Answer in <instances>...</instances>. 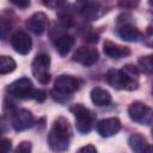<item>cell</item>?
<instances>
[{
  "label": "cell",
  "instance_id": "1",
  "mask_svg": "<svg viewBox=\"0 0 153 153\" xmlns=\"http://www.w3.org/2000/svg\"><path fill=\"white\" fill-rule=\"evenodd\" d=\"M72 137V128L65 117H59L54 121L49 134H48V143L53 151L63 152L68 148L69 141Z\"/></svg>",
  "mask_w": 153,
  "mask_h": 153
},
{
  "label": "cell",
  "instance_id": "2",
  "mask_svg": "<svg viewBox=\"0 0 153 153\" xmlns=\"http://www.w3.org/2000/svg\"><path fill=\"white\" fill-rule=\"evenodd\" d=\"M105 79L108 84L116 88V90H127V91H133L136 90L139 86V81L135 76H131L127 74L122 69H110L108 71Z\"/></svg>",
  "mask_w": 153,
  "mask_h": 153
},
{
  "label": "cell",
  "instance_id": "3",
  "mask_svg": "<svg viewBox=\"0 0 153 153\" xmlns=\"http://www.w3.org/2000/svg\"><path fill=\"white\" fill-rule=\"evenodd\" d=\"M71 112L75 117V127L79 133H90L94 126V115L82 104H75L71 108Z\"/></svg>",
  "mask_w": 153,
  "mask_h": 153
},
{
  "label": "cell",
  "instance_id": "4",
  "mask_svg": "<svg viewBox=\"0 0 153 153\" xmlns=\"http://www.w3.org/2000/svg\"><path fill=\"white\" fill-rule=\"evenodd\" d=\"M49 66H50V57L48 54H44V53L38 54L32 61V65H31L32 74L41 84H48L50 80Z\"/></svg>",
  "mask_w": 153,
  "mask_h": 153
},
{
  "label": "cell",
  "instance_id": "5",
  "mask_svg": "<svg viewBox=\"0 0 153 153\" xmlns=\"http://www.w3.org/2000/svg\"><path fill=\"white\" fill-rule=\"evenodd\" d=\"M7 92L12 97H16L19 99H29V98H32L35 88H33L32 81L29 78H20L8 85Z\"/></svg>",
  "mask_w": 153,
  "mask_h": 153
},
{
  "label": "cell",
  "instance_id": "6",
  "mask_svg": "<svg viewBox=\"0 0 153 153\" xmlns=\"http://www.w3.org/2000/svg\"><path fill=\"white\" fill-rule=\"evenodd\" d=\"M128 115L131 121L140 124H151L152 122V109L142 102H134L128 108Z\"/></svg>",
  "mask_w": 153,
  "mask_h": 153
},
{
  "label": "cell",
  "instance_id": "7",
  "mask_svg": "<svg viewBox=\"0 0 153 153\" xmlns=\"http://www.w3.org/2000/svg\"><path fill=\"white\" fill-rule=\"evenodd\" d=\"M80 84L81 81L78 78L62 74L57 76L54 82V92H57L59 94H62V96H69L79 90Z\"/></svg>",
  "mask_w": 153,
  "mask_h": 153
},
{
  "label": "cell",
  "instance_id": "8",
  "mask_svg": "<svg viewBox=\"0 0 153 153\" xmlns=\"http://www.w3.org/2000/svg\"><path fill=\"white\" fill-rule=\"evenodd\" d=\"M35 123V117L31 111L26 109H19L16 110L12 114L11 117V124L14 130L17 131H23L29 128H31Z\"/></svg>",
  "mask_w": 153,
  "mask_h": 153
},
{
  "label": "cell",
  "instance_id": "9",
  "mask_svg": "<svg viewBox=\"0 0 153 153\" xmlns=\"http://www.w3.org/2000/svg\"><path fill=\"white\" fill-rule=\"evenodd\" d=\"M98 50L93 47H80L73 54V60L82 66H92L98 61Z\"/></svg>",
  "mask_w": 153,
  "mask_h": 153
},
{
  "label": "cell",
  "instance_id": "10",
  "mask_svg": "<svg viewBox=\"0 0 153 153\" xmlns=\"http://www.w3.org/2000/svg\"><path fill=\"white\" fill-rule=\"evenodd\" d=\"M11 45L18 54L26 55L31 50L32 41L25 31L18 30L11 36Z\"/></svg>",
  "mask_w": 153,
  "mask_h": 153
},
{
  "label": "cell",
  "instance_id": "11",
  "mask_svg": "<svg viewBox=\"0 0 153 153\" xmlns=\"http://www.w3.org/2000/svg\"><path fill=\"white\" fill-rule=\"evenodd\" d=\"M121 122L116 117H109L100 120L97 123V131L103 137H110L121 130Z\"/></svg>",
  "mask_w": 153,
  "mask_h": 153
},
{
  "label": "cell",
  "instance_id": "12",
  "mask_svg": "<svg viewBox=\"0 0 153 153\" xmlns=\"http://www.w3.org/2000/svg\"><path fill=\"white\" fill-rule=\"evenodd\" d=\"M48 17L45 13L43 12H36L33 13L25 23L26 27L29 29V31H31L35 35H42L48 26Z\"/></svg>",
  "mask_w": 153,
  "mask_h": 153
},
{
  "label": "cell",
  "instance_id": "13",
  "mask_svg": "<svg viewBox=\"0 0 153 153\" xmlns=\"http://www.w3.org/2000/svg\"><path fill=\"white\" fill-rule=\"evenodd\" d=\"M103 51L106 56L111 59H122L130 54V49L124 45H120L111 41H105L103 43Z\"/></svg>",
  "mask_w": 153,
  "mask_h": 153
},
{
  "label": "cell",
  "instance_id": "14",
  "mask_svg": "<svg viewBox=\"0 0 153 153\" xmlns=\"http://www.w3.org/2000/svg\"><path fill=\"white\" fill-rule=\"evenodd\" d=\"M57 53L62 56L67 55L74 45V37L68 33H60L53 38Z\"/></svg>",
  "mask_w": 153,
  "mask_h": 153
},
{
  "label": "cell",
  "instance_id": "15",
  "mask_svg": "<svg viewBox=\"0 0 153 153\" xmlns=\"http://www.w3.org/2000/svg\"><path fill=\"white\" fill-rule=\"evenodd\" d=\"M117 33L123 41L127 42H137L142 37V33L139 31V29H136L130 24H122L118 27Z\"/></svg>",
  "mask_w": 153,
  "mask_h": 153
},
{
  "label": "cell",
  "instance_id": "16",
  "mask_svg": "<svg viewBox=\"0 0 153 153\" xmlns=\"http://www.w3.org/2000/svg\"><path fill=\"white\" fill-rule=\"evenodd\" d=\"M91 100L93 104H96L97 106H106L111 103V94L109 91L100 88V87H94L91 90L90 93Z\"/></svg>",
  "mask_w": 153,
  "mask_h": 153
},
{
  "label": "cell",
  "instance_id": "17",
  "mask_svg": "<svg viewBox=\"0 0 153 153\" xmlns=\"http://www.w3.org/2000/svg\"><path fill=\"white\" fill-rule=\"evenodd\" d=\"M81 16L87 20H96L102 16V7L97 2H85L80 7Z\"/></svg>",
  "mask_w": 153,
  "mask_h": 153
},
{
  "label": "cell",
  "instance_id": "18",
  "mask_svg": "<svg viewBox=\"0 0 153 153\" xmlns=\"http://www.w3.org/2000/svg\"><path fill=\"white\" fill-rule=\"evenodd\" d=\"M128 143L130 146V148L135 152V153H145V151L148 148L149 143L147 142L146 137L142 136L141 134H133L129 140Z\"/></svg>",
  "mask_w": 153,
  "mask_h": 153
},
{
  "label": "cell",
  "instance_id": "19",
  "mask_svg": "<svg viewBox=\"0 0 153 153\" xmlns=\"http://www.w3.org/2000/svg\"><path fill=\"white\" fill-rule=\"evenodd\" d=\"M17 67L16 61L7 55H0V74H8L12 73Z\"/></svg>",
  "mask_w": 153,
  "mask_h": 153
},
{
  "label": "cell",
  "instance_id": "20",
  "mask_svg": "<svg viewBox=\"0 0 153 153\" xmlns=\"http://www.w3.org/2000/svg\"><path fill=\"white\" fill-rule=\"evenodd\" d=\"M12 19L6 14H0V39H5L12 27Z\"/></svg>",
  "mask_w": 153,
  "mask_h": 153
},
{
  "label": "cell",
  "instance_id": "21",
  "mask_svg": "<svg viewBox=\"0 0 153 153\" xmlns=\"http://www.w3.org/2000/svg\"><path fill=\"white\" fill-rule=\"evenodd\" d=\"M139 67L142 72L151 74L153 71V61H152V56L147 55V56H141L139 59Z\"/></svg>",
  "mask_w": 153,
  "mask_h": 153
},
{
  "label": "cell",
  "instance_id": "22",
  "mask_svg": "<svg viewBox=\"0 0 153 153\" xmlns=\"http://www.w3.org/2000/svg\"><path fill=\"white\" fill-rule=\"evenodd\" d=\"M31 152H32V146L31 142L29 141H22L14 151V153H31Z\"/></svg>",
  "mask_w": 153,
  "mask_h": 153
},
{
  "label": "cell",
  "instance_id": "23",
  "mask_svg": "<svg viewBox=\"0 0 153 153\" xmlns=\"http://www.w3.org/2000/svg\"><path fill=\"white\" fill-rule=\"evenodd\" d=\"M11 141L7 139H0V153H10Z\"/></svg>",
  "mask_w": 153,
  "mask_h": 153
},
{
  "label": "cell",
  "instance_id": "24",
  "mask_svg": "<svg viewBox=\"0 0 153 153\" xmlns=\"http://www.w3.org/2000/svg\"><path fill=\"white\" fill-rule=\"evenodd\" d=\"M76 153H97V149H96V147L92 146V145H86V146L80 147V148L76 151Z\"/></svg>",
  "mask_w": 153,
  "mask_h": 153
},
{
  "label": "cell",
  "instance_id": "25",
  "mask_svg": "<svg viewBox=\"0 0 153 153\" xmlns=\"http://www.w3.org/2000/svg\"><path fill=\"white\" fill-rule=\"evenodd\" d=\"M45 92L44 91H42V90H35V92H33V96H32V98L35 99V100H37V102H43L44 99H45Z\"/></svg>",
  "mask_w": 153,
  "mask_h": 153
},
{
  "label": "cell",
  "instance_id": "26",
  "mask_svg": "<svg viewBox=\"0 0 153 153\" xmlns=\"http://www.w3.org/2000/svg\"><path fill=\"white\" fill-rule=\"evenodd\" d=\"M12 4H14L16 6H18V7H22V8H25V7H27V6H30V1H13Z\"/></svg>",
  "mask_w": 153,
  "mask_h": 153
},
{
  "label": "cell",
  "instance_id": "27",
  "mask_svg": "<svg viewBox=\"0 0 153 153\" xmlns=\"http://www.w3.org/2000/svg\"><path fill=\"white\" fill-rule=\"evenodd\" d=\"M137 5V2H128V1H124V2H120V6L124 7V8H128V7H135Z\"/></svg>",
  "mask_w": 153,
  "mask_h": 153
},
{
  "label": "cell",
  "instance_id": "28",
  "mask_svg": "<svg viewBox=\"0 0 153 153\" xmlns=\"http://www.w3.org/2000/svg\"><path fill=\"white\" fill-rule=\"evenodd\" d=\"M6 124H7L6 121L4 118H0V134L4 133V131H6V129H7V126Z\"/></svg>",
  "mask_w": 153,
  "mask_h": 153
},
{
  "label": "cell",
  "instance_id": "29",
  "mask_svg": "<svg viewBox=\"0 0 153 153\" xmlns=\"http://www.w3.org/2000/svg\"><path fill=\"white\" fill-rule=\"evenodd\" d=\"M145 153H152V147H151V145L148 146V148L145 151Z\"/></svg>",
  "mask_w": 153,
  "mask_h": 153
}]
</instances>
